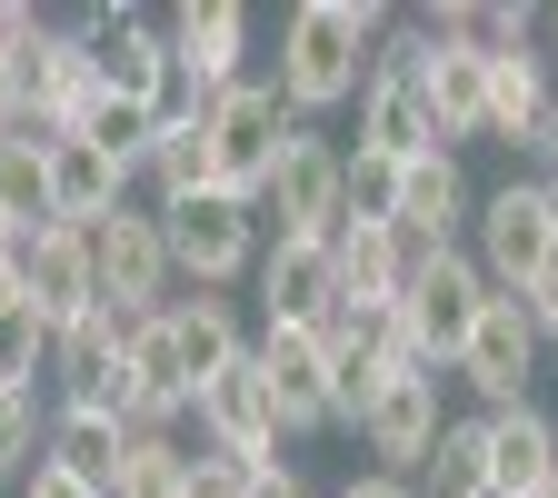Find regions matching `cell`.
<instances>
[{"label": "cell", "mask_w": 558, "mask_h": 498, "mask_svg": "<svg viewBox=\"0 0 558 498\" xmlns=\"http://www.w3.org/2000/svg\"><path fill=\"white\" fill-rule=\"evenodd\" d=\"M379 0H300L290 21H279V70L269 90L290 100V120L310 130L319 110H349L369 81V40H379Z\"/></svg>", "instance_id": "obj_1"}, {"label": "cell", "mask_w": 558, "mask_h": 498, "mask_svg": "<svg viewBox=\"0 0 558 498\" xmlns=\"http://www.w3.org/2000/svg\"><path fill=\"white\" fill-rule=\"evenodd\" d=\"M160 250H170V279H190V290L220 300L230 279H250V269H259L269 230H259V209H250V199L199 190V199H170V209H160Z\"/></svg>", "instance_id": "obj_2"}, {"label": "cell", "mask_w": 558, "mask_h": 498, "mask_svg": "<svg viewBox=\"0 0 558 498\" xmlns=\"http://www.w3.org/2000/svg\"><path fill=\"white\" fill-rule=\"evenodd\" d=\"M339 220H349V150L319 139V130H300L290 150H279L269 190H259V230L269 240H339Z\"/></svg>", "instance_id": "obj_3"}, {"label": "cell", "mask_w": 558, "mask_h": 498, "mask_svg": "<svg viewBox=\"0 0 558 498\" xmlns=\"http://www.w3.org/2000/svg\"><path fill=\"white\" fill-rule=\"evenodd\" d=\"M478 279H488V290H499V300H519L529 290V279L558 259V199H548V180H509V190H488L478 199Z\"/></svg>", "instance_id": "obj_4"}, {"label": "cell", "mask_w": 558, "mask_h": 498, "mask_svg": "<svg viewBox=\"0 0 558 498\" xmlns=\"http://www.w3.org/2000/svg\"><path fill=\"white\" fill-rule=\"evenodd\" d=\"M290 139H300V120H290V100H279L269 81H240V90L209 100V160H220V190L250 199V209H259V190H269Z\"/></svg>", "instance_id": "obj_5"}, {"label": "cell", "mask_w": 558, "mask_h": 498, "mask_svg": "<svg viewBox=\"0 0 558 498\" xmlns=\"http://www.w3.org/2000/svg\"><path fill=\"white\" fill-rule=\"evenodd\" d=\"M488 300H499V290L478 279L469 250H429V259L409 269V290H399V319L418 339V360H429V369H459V349H469V329H478Z\"/></svg>", "instance_id": "obj_6"}, {"label": "cell", "mask_w": 558, "mask_h": 498, "mask_svg": "<svg viewBox=\"0 0 558 498\" xmlns=\"http://www.w3.org/2000/svg\"><path fill=\"white\" fill-rule=\"evenodd\" d=\"M90 240V290L100 309H130V319H150L170 309V250H160V209H110Z\"/></svg>", "instance_id": "obj_7"}, {"label": "cell", "mask_w": 558, "mask_h": 498, "mask_svg": "<svg viewBox=\"0 0 558 498\" xmlns=\"http://www.w3.org/2000/svg\"><path fill=\"white\" fill-rule=\"evenodd\" d=\"M190 409H199V429H209V459H230V469H279V439H290V429H279V399H269L259 360H230Z\"/></svg>", "instance_id": "obj_8"}, {"label": "cell", "mask_w": 558, "mask_h": 498, "mask_svg": "<svg viewBox=\"0 0 558 498\" xmlns=\"http://www.w3.org/2000/svg\"><path fill=\"white\" fill-rule=\"evenodd\" d=\"M70 31H81V50H90V70H100L110 100L150 110V90L170 81V31H160L150 11H120V0H100V11H81Z\"/></svg>", "instance_id": "obj_9"}, {"label": "cell", "mask_w": 558, "mask_h": 498, "mask_svg": "<svg viewBox=\"0 0 558 498\" xmlns=\"http://www.w3.org/2000/svg\"><path fill=\"white\" fill-rule=\"evenodd\" d=\"M250 279H259V329H329V319H339L329 240H269Z\"/></svg>", "instance_id": "obj_10"}, {"label": "cell", "mask_w": 558, "mask_h": 498, "mask_svg": "<svg viewBox=\"0 0 558 498\" xmlns=\"http://www.w3.org/2000/svg\"><path fill=\"white\" fill-rule=\"evenodd\" d=\"M439 429H449V418H439V369H389L379 399H369V418H360V439H369V459H389V478L429 469Z\"/></svg>", "instance_id": "obj_11"}, {"label": "cell", "mask_w": 558, "mask_h": 498, "mask_svg": "<svg viewBox=\"0 0 558 498\" xmlns=\"http://www.w3.org/2000/svg\"><path fill=\"white\" fill-rule=\"evenodd\" d=\"M538 319L519 309V300H488L478 309V329H469V349H459V379L488 399V409H519L529 399V369H538Z\"/></svg>", "instance_id": "obj_12"}, {"label": "cell", "mask_w": 558, "mask_h": 498, "mask_svg": "<svg viewBox=\"0 0 558 498\" xmlns=\"http://www.w3.org/2000/svg\"><path fill=\"white\" fill-rule=\"evenodd\" d=\"M250 360H259V379H269V399H279V429H339L329 418V339L319 329H259L250 339Z\"/></svg>", "instance_id": "obj_13"}, {"label": "cell", "mask_w": 558, "mask_h": 498, "mask_svg": "<svg viewBox=\"0 0 558 498\" xmlns=\"http://www.w3.org/2000/svg\"><path fill=\"white\" fill-rule=\"evenodd\" d=\"M360 150L369 160H429V150H449L439 139V120H429V100H418V81L409 70H389V60H369V81H360Z\"/></svg>", "instance_id": "obj_14"}, {"label": "cell", "mask_w": 558, "mask_h": 498, "mask_svg": "<svg viewBox=\"0 0 558 498\" xmlns=\"http://www.w3.org/2000/svg\"><path fill=\"white\" fill-rule=\"evenodd\" d=\"M160 31H170V60L190 70L209 100L250 81V70H240L250 60V11H240V0H190V11H170Z\"/></svg>", "instance_id": "obj_15"}, {"label": "cell", "mask_w": 558, "mask_h": 498, "mask_svg": "<svg viewBox=\"0 0 558 498\" xmlns=\"http://www.w3.org/2000/svg\"><path fill=\"white\" fill-rule=\"evenodd\" d=\"M40 170H50V220H60V230H100L110 209H130V180H140V170H120L110 150H90V139H50Z\"/></svg>", "instance_id": "obj_16"}, {"label": "cell", "mask_w": 558, "mask_h": 498, "mask_svg": "<svg viewBox=\"0 0 558 498\" xmlns=\"http://www.w3.org/2000/svg\"><path fill=\"white\" fill-rule=\"evenodd\" d=\"M418 259H429V240H409V230H369V220H339V240H329V269H339V309L399 300Z\"/></svg>", "instance_id": "obj_17"}, {"label": "cell", "mask_w": 558, "mask_h": 498, "mask_svg": "<svg viewBox=\"0 0 558 498\" xmlns=\"http://www.w3.org/2000/svg\"><path fill=\"white\" fill-rule=\"evenodd\" d=\"M21 279H31V309L50 319V339H60L70 319H90V309H100V290H90V240H81V230H60V220L21 240Z\"/></svg>", "instance_id": "obj_18"}, {"label": "cell", "mask_w": 558, "mask_h": 498, "mask_svg": "<svg viewBox=\"0 0 558 498\" xmlns=\"http://www.w3.org/2000/svg\"><path fill=\"white\" fill-rule=\"evenodd\" d=\"M160 339H170V360H180L190 399H199L209 379H220L230 360H250V329H240V309H230V300H209V290L170 300V309H160Z\"/></svg>", "instance_id": "obj_19"}, {"label": "cell", "mask_w": 558, "mask_h": 498, "mask_svg": "<svg viewBox=\"0 0 558 498\" xmlns=\"http://www.w3.org/2000/svg\"><path fill=\"white\" fill-rule=\"evenodd\" d=\"M469 220H478V199H469V180H459V150H429V160L399 170V230H409V240L459 250Z\"/></svg>", "instance_id": "obj_20"}, {"label": "cell", "mask_w": 558, "mask_h": 498, "mask_svg": "<svg viewBox=\"0 0 558 498\" xmlns=\"http://www.w3.org/2000/svg\"><path fill=\"white\" fill-rule=\"evenodd\" d=\"M478 429H488V488L529 498V488L558 478V429H548L538 399H519V409H478Z\"/></svg>", "instance_id": "obj_21"}, {"label": "cell", "mask_w": 558, "mask_h": 498, "mask_svg": "<svg viewBox=\"0 0 558 498\" xmlns=\"http://www.w3.org/2000/svg\"><path fill=\"white\" fill-rule=\"evenodd\" d=\"M548 100H558V81H548L538 50H488V130L478 139H499V150H538Z\"/></svg>", "instance_id": "obj_22"}, {"label": "cell", "mask_w": 558, "mask_h": 498, "mask_svg": "<svg viewBox=\"0 0 558 498\" xmlns=\"http://www.w3.org/2000/svg\"><path fill=\"white\" fill-rule=\"evenodd\" d=\"M50 459L81 478V488L110 498V488H120V459H130V429H120L110 409H90V399H60V409H50Z\"/></svg>", "instance_id": "obj_23"}, {"label": "cell", "mask_w": 558, "mask_h": 498, "mask_svg": "<svg viewBox=\"0 0 558 498\" xmlns=\"http://www.w3.org/2000/svg\"><path fill=\"white\" fill-rule=\"evenodd\" d=\"M130 309H90V319H70L60 339H50V379H60V399H90L110 369H120V349H130Z\"/></svg>", "instance_id": "obj_24"}, {"label": "cell", "mask_w": 558, "mask_h": 498, "mask_svg": "<svg viewBox=\"0 0 558 498\" xmlns=\"http://www.w3.org/2000/svg\"><path fill=\"white\" fill-rule=\"evenodd\" d=\"M140 180L160 190V209H170V199H199V190H220V160H209V120H199V130H160V139H150V160H140Z\"/></svg>", "instance_id": "obj_25"}, {"label": "cell", "mask_w": 558, "mask_h": 498, "mask_svg": "<svg viewBox=\"0 0 558 498\" xmlns=\"http://www.w3.org/2000/svg\"><path fill=\"white\" fill-rule=\"evenodd\" d=\"M0 220H11L21 240L50 230V170H40L31 139H11V150H0Z\"/></svg>", "instance_id": "obj_26"}, {"label": "cell", "mask_w": 558, "mask_h": 498, "mask_svg": "<svg viewBox=\"0 0 558 498\" xmlns=\"http://www.w3.org/2000/svg\"><path fill=\"white\" fill-rule=\"evenodd\" d=\"M469 488H488V429L478 418H449L439 449H429V498H469Z\"/></svg>", "instance_id": "obj_27"}, {"label": "cell", "mask_w": 558, "mask_h": 498, "mask_svg": "<svg viewBox=\"0 0 558 498\" xmlns=\"http://www.w3.org/2000/svg\"><path fill=\"white\" fill-rule=\"evenodd\" d=\"M110 498H190V449H180V439H130Z\"/></svg>", "instance_id": "obj_28"}, {"label": "cell", "mask_w": 558, "mask_h": 498, "mask_svg": "<svg viewBox=\"0 0 558 498\" xmlns=\"http://www.w3.org/2000/svg\"><path fill=\"white\" fill-rule=\"evenodd\" d=\"M70 139H90V150H110L120 170H140V160H150V139H160V130H150V110H130V100H110V90H100V100H90V120L70 130Z\"/></svg>", "instance_id": "obj_29"}, {"label": "cell", "mask_w": 558, "mask_h": 498, "mask_svg": "<svg viewBox=\"0 0 558 498\" xmlns=\"http://www.w3.org/2000/svg\"><path fill=\"white\" fill-rule=\"evenodd\" d=\"M40 369H50V319L31 300H11L0 309V389H31Z\"/></svg>", "instance_id": "obj_30"}, {"label": "cell", "mask_w": 558, "mask_h": 498, "mask_svg": "<svg viewBox=\"0 0 558 498\" xmlns=\"http://www.w3.org/2000/svg\"><path fill=\"white\" fill-rule=\"evenodd\" d=\"M50 459V439H40V399L31 389H0V478H31Z\"/></svg>", "instance_id": "obj_31"}, {"label": "cell", "mask_w": 558, "mask_h": 498, "mask_svg": "<svg viewBox=\"0 0 558 498\" xmlns=\"http://www.w3.org/2000/svg\"><path fill=\"white\" fill-rule=\"evenodd\" d=\"M349 220H369V230H399V160H369V150H349Z\"/></svg>", "instance_id": "obj_32"}, {"label": "cell", "mask_w": 558, "mask_h": 498, "mask_svg": "<svg viewBox=\"0 0 558 498\" xmlns=\"http://www.w3.org/2000/svg\"><path fill=\"white\" fill-rule=\"evenodd\" d=\"M519 309L538 319V339H558V259H548V269L529 279V290H519Z\"/></svg>", "instance_id": "obj_33"}, {"label": "cell", "mask_w": 558, "mask_h": 498, "mask_svg": "<svg viewBox=\"0 0 558 498\" xmlns=\"http://www.w3.org/2000/svg\"><path fill=\"white\" fill-rule=\"evenodd\" d=\"M240 498H310V488H300L290 459H279V469H240Z\"/></svg>", "instance_id": "obj_34"}, {"label": "cell", "mask_w": 558, "mask_h": 498, "mask_svg": "<svg viewBox=\"0 0 558 498\" xmlns=\"http://www.w3.org/2000/svg\"><path fill=\"white\" fill-rule=\"evenodd\" d=\"M21 498H100V488H81V478L60 469V459H40V469L21 478Z\"/></svg>", "instance_id": "obj_35"}, {"label": "cell", "mask_w": 558, "mask_h": 498, "mask_svg": "<svg viewBox=\"0 0 558 498\" xmlns=\"http://www.w3.org/2000/svg\"><path fill=\"white\" fill-rule=\"evenodd\" d=\"M190 498H240V469L230 459H190Z\"/></svg>", "instance_id": "obj_36"}, {"label": "cell", "mask_w": 558, "mask_h": 498, "mask_svg": "<svg viewBox=\"0 0 558 498\" xmlns=\"http://www.w3.org/2000/svg\"><path fill=\"white\" fill-rule=\"evenodd\" d=\"M339 498H429V488H418V478H389V469H369V478H349Z\"/></svg>", "instance_id": "obj_37"}, {"label": "cell", "mask_w": 558, "mask_h": 498, "mask_svg": "<svg viewBox=\"0 0 558 498\" xmlns=\"http://www.w3.org/2000/svg\"><path fill=\"white\" fill-rule=\"evenodd\" d=\"M529 160H538V180L558 190V100H548V120H538V150H529Z\"/></svg>", "instance_id": "obj_38"}, {"label": "cell", "mask_w": 558, "mask_h": 498, "mask_svg": "<svg viewBox=\"0 0 558 498\" xmlns=\"http://www.w3.org/2000/svg\"><path fill=\"white\" fill-rule=\"evenodd\" d=\"M538 31H548V50H558V11H538ZM548 70H558V60H548Z\"/></svg>", "instance_id": "obj_39"}, {"label": "cell", "mask_w": 558, "mask_h": 498, "mask_svg": "<svg viewBox=\"0 0 558 498\" xmlns=\"http://www.w3.org/2000/svg\"><path fill=\"white\" fill-rule=\"evenodd\" d=\"M11 250H21V230H11V220H0V259H11Z\"/></svg>", "instance_id": "obj_40"}, {"label": "cell", "mask_w": 558, "mask_h": 498, "mask_svg": "<svg viewBox=\"0 0 558 498\" xmlns=\"http://www.w3.org/2000/svg\"><path fill=\"white\" fill-rule=\"evenodd\" d=\"M469 498H509V488H469Z\"/></svg>", "instance_id": "obj_41"}, {"label": "cell", "mask_w": 558, "mask_h": 498, "mask_svg": "<svg viewBox=\"0 0 558 498\" xmlns=\"http://www.w3.org/2000/svg\"><path fill=\"white\" fill-rule=\"evenodd\" d=\"M529 498H558V478H548V488H529Z\"/></svg>", "instance_id": "obj_42"}, {"label": "cell", "mask_w": 558, "mask_h": 498, "mask_svg": "<svg viewBox=\"0 0 558 498\" xmlns=\"http://www.w3.org/2000/svg\"><path fill=\"white\" fill-rule=\"evenodd\" d=\"M548 199H558V190H548Z\"/></svg>", "instance_id": "obj_43"}, {"label": "cell", "mask_w": 558, "mask_h": 498, "mask_svg": "<svg viewBox=\"0 0 558 498\" xmlns=\"http://www.w3.org/2000/svg\"><path fill=\"white\" fill-rule=\"evenodd\" d=\"M548 349H558V339H548Z\"/></svg>", "instance_id": "obj_44"}]
</instances>
